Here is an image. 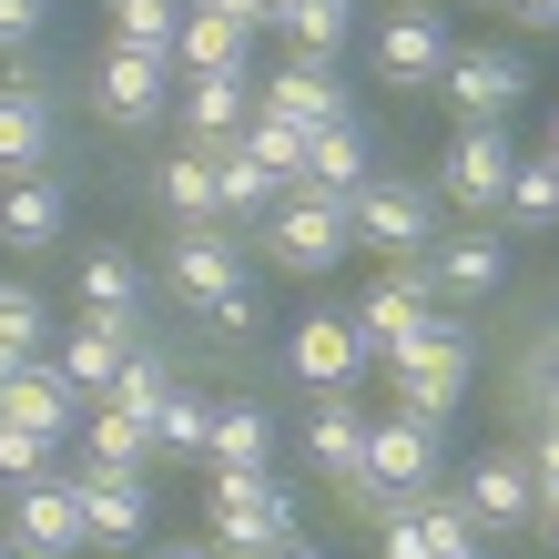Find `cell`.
I'll return each instance as SVG.
<instances>
[{
  "label": "cell",
  "mask_w": 559,
  "mask_h": 559,
  "mask_svg": "<svg viewBox=\"0 0 559 559\" xmlns=\"http://www.w3.org/2000/svg\"><path fill=\"white\" fill-rule=\"evenodd\" d=\"M427 478H438V427L427 417H367V457H356V478H346V499L367 509V519H397L427 499Z\"/></svg>",
  "instance_id": "obj_1"
},
{
  "label": "cell",
  "mask_w": 559,
  "mask_h": 559,
  "mask_svg": "<svg viewBox=\"0 0 559 559\" xmlns=\"http://www.w3.org/2000/svg\"><path fill=\"white\" fill-rule=\"evenodd\" d=\"M204 530H214L224 559H265V549L295 539V488H285L275 468H214V488H204Z\"/></svg>",
  "instance_id": "obj_2"
},
{
  "label": "cell",
  "mask_w": 559,
  "mask_h": 559,
  "mask_svg": "<svg viewBox=\"0 0 559 559\" xmlns=\"http://www.w3.org/2000/svg\"><path fill=\"white\" fill-rule=\"evenodd\" d=\"M265 254L285 275H336L346 254H356V214L336 204V193H306V183H285V204L265 214Z\"/></svg>",
  "instance_id": "obj_3"
},
{
  "label": "cell",
  "mask_w": 559,
  "mask_h": 559,
  "mask_svg": "<svg viewBox=\"0 0 559 559\" xmlns=\"http://www.w3.org/2000/svg\"><path fill=\"white\" fill-rule=\"evenodd\" d=\"M386 377H397V407L407 417H427V427H438L457 397H468V377H478V346H468V325H427V336L407 346V356H386Z\"/></svg>",
  "instance_id": "obj_4"
},
{
  "label": "cell",
  "mask_w": 559,
  "mask_h": 559,
  "mask_svg": "<svg viewBox=\"0 0 559 559\" xmlns=\"http://www.w3.org/2000/svg\"><path fill=\"white\" fill-rule=\"evenodd\" d=\"M346 214H356V245H377V254H427L438 245V183H407V174H367L346 193Z\"/></svg>",
  "instance_id": "obj_5"
},
{
  "label": "cell",
  "mask_w": 559,
  "mask_h": 559,
  "mask_svg": "<svg viewBox=\"0 0 559 559\" xmlns=\"http://www.w3.org/2000/svg\"><path fill=\"white\" fill-rule=\"evenodd\" d=\"M509 174H519V143H509V122H457V143L438 153V193H448V204H468L478 224L509 204Z\"/></svg>",
  "instance_id": "obj_6"
},
{
  "label": "cell",
  "mask_w": 559,
  "mask_h": 559,
  "mask_svg": "<svg viewBox=\"0 0 559 559\" xmlns=\"http://www.w3.org/2000/svg\"><path fill=\"white\" fill-rule=\"evenodd\" d=\"M427 325H438V285H427V265L407 254L397 275L367 285V306H356V336H367V356H407Z\"/></svg>",
  "instance_id": "obj_7"
},
{
  "label": "cell",
  "mask_w": 559,
  "mask_h": 559,
  "mask_svg": "<svg viewBox=\"0 0 559 559\" xmlns=\"http://www.w3.org/2000/svg\"><path fill=\"white\" fill-rule=\"evenodd\" d=\"M72 549H92L82 539V488L72 478H31V488H11V559H72Z\"/></svg>",
  "instance_id": "obj_8"
},
{
  "label": "cell",
  "mask_w": 559,
  "mask_h": 559,
  "mask_svg": "<svg viewBox=\"0 0 559 559\" xmlns=\"http://www.w3.org/2000/svg\"><path fill=\"white\" fill-rule=\"evenodd\" d=\"M448 21L427 11V0H397V11L377 21V72L397 82V92H438V72H448Z\"/></svg>",
  "instance_id": "obj_9"
},
{
  "label": "cell",
  "mask_w": 559,
  "mask_h": 559,
  "mask_svg": "<svg viewBox=\"0 0 559 559\" xmlns=\"http://www.w3.org/2000/svg\"><path fill=\"white\" fill-rule=\"evenodd\" d=\"M72 488H82V539L92 549H143V530H153V499H143V468H72Z\"/></svg>",
  "instance_id": "obj_10"
},
{
  "label": "cell",
  "mask_w": 559,
  "mask_h": 559,
  "mask_svg": "<svg viewBox=\"0 0 559 559\" xmlns=\"http://www.w3.org/2000/svg\"><path fill=\"white\" fill-rule=\"evenodd\" d=\"M254 112H285L306 133H325V122H346V82H336L325 51H295L285 72H254Z\"/></svg>",
  "instance_id": "obj_11"
},
{
  "label": "cell",
  "mask_w": 559,
  "mask_h": 559,
  "mask_svg": "<svg viewBox=\"0 0 559 559\" xmlns=\"http://www.w3.org/2000/svg\"><path fill=\"white\" fill-rule=\"evenodd\" d=\"M438 92H448L468 122H509V112H519V92H530V61H519V51H448Z\"/></svg>",
  "instance_id": "obj_12"
},
{
  "label": "cell",
  "mask_w": 559,
  "mask_h": 559,
  "mask_svg": "<svg viewBox=\"0 0 559 559\" xmlns=\"http://www.w3.org/2000/svg\"><path fill=\"white\" fill-rule=\"evenodd\" d=\"M417 265H427V285H438L448 306H478V295H499V285H509V245L488 235V224H468V235H438Z\"/></svg>",
  "instance_id": "obj_13"
},
{
  "label": "cell",
  "mask_w": 559,
  "mask_h": 559,
  "mask_svg": "<svg viewBox=\"0 0 559 559\" xmlns=\"http://www.w3.org/2000/svg\"><path fill=\"white\" fill-rule=\"evenodd\" d=\"M285 367L316 386V397H336V386H356V367H367V336H356V316H306L285 336Z\"/></svg>",
  "instance_id": "obj_14"
},
{
  "label": "cell",
  "mask_w": 559,
  "mask_h": 559,
  "mask_svg": "<svg viewBox=\"0 0 559 559\" xmlns=\"http://www.w3.org/2000/svg\"><path fill=\"white\" fill-rule=\"evenodd\" d=\"M0 417H11V427H41V438H72V427L92 417V397H82L61 367H41V356H31L21 377H0Z\"/></svg>",
  "instance_id": "obj_15"
},
{
  "label": "cell",
  "mask_w": 559,
  "mask_h": 559,
  "mask_svg": "<svg viewBox=\"0 0 559 559\" xmlns=\"http://www.w3.org/2000/svg\"><path fill=\"white\" fill-rule=\"evenodd\" d=\"M163 285H174L183 306H224V295H245V245H224L214 224H193L174 245V265H163Z\"/></svg>",
  "instance_id": "obj_16"
},
{
  "label": "cell",
  "mask_w": 559,
  "mask_h": 559,
  "mask_svg": "<svg viewBox=\"0 0 559 559\" xmlns=\"http://www.w3.org/2000/svg\"><path fill=\"white\" fill-rule=\"evenodd\" d=\"M163 82H174V61H163V51L112 41V51H103V72H92V103H103L112 122H153V112H163Z\"/></svg>",
  "instance_id": "obj_17"
},
{
  "label": "cell",
  "mask_w": 559,
  "mask_h": 559,
  "mask_svg": "<svg viewBox=\"0 0 559 559\" xmlns=\"http://www.w3.org/2000/svg\"><path fill=\"white\" fill-rule=\"evenodd\" d=\"M133 325H143V316H82V325H72V336H61V356H51V367H61V377H72V386H82V397H103V386L122 377V356H133V346H143V336H133Z\"/></svg>",
  "instance_id": "obj_18"
},
{
  "label": "cell",
  "mask_w": 559,
  "mask_h": 559,
  "mask_svg": "<svg viewBox=\"0 0 559 559\" xmlns=\"http://www.w3.org/2000/svg\"><path fill=\"white\" fill-rule=\"evenodd\" d=\"M457 509H468L478 530H519V519H539V478H530V457H478L468 488H457Z\"/></svg>",
  "instance_id": "obj_19"
},
{
  "label": "cell",
  "mask_w": 559,
  "mask_h": 559,
  "mask_svg": "<svg viewBox=\"0 0 559 559\" xmlns=\"http://www.w3.org/2000/svg\"><path fill=\"white\" fill-rule=\"evenodd\" d=\"M254 122V72H183V133L193 143H235Z\"/></svg>",
  "instance_id": "obj_20"
},
{
  "label": "cell",
  "mask_w": 559,
  "mask_h": 559,
  "mask_svg": "<svg viewBox=\"0 0 559 559\" xmlns=\"http://www.w3.org/2000/svg\"><path fill=\"white\" fill-rule=\"evenodd\" d=\"M41 163H51V92L11 82V92H0V183L41 174Z\"/></svg>",
  "instance_id": "obj_21"
},
{
  "label": "cell",
  "mask_w": 559,
  "mask_h": 559,
  "mask_svg": "<svg viewBox=\"0 0 559 559\" xmlns=\"http://www.w3.org/2000/svg\"><path fill=\"white\" fill-rule=\"evenodd\" d=\"M61 224H72V204H61V183H51V174H21V183H0V245L41 254V245H61Z\"/></svg>",
  "instance_id": "obj_22"
},
{
  "label": "cell",
  "mask_w": 559,
  "mask_h": 559,
  "mask_svg": "<svg viewBox=\"0 0 559 559\" xmlns=\"http://www.w3.org/2000/svg\"><path fill=\"white\" fill-rule=\"evenodd\" d=\"M306 457H316L336 488L356 478V457H367V407H356L346 386H336V397H316V417H306Z\"/></svg>",
  "instance_id": "obj_23"
},
{
  "label": "cell",
  "mask_w": 559,
  "mask_h": 559,
  "mask_svg": "<svg viewBox=\"0 0 559 559\" xmlns=\"http://www.w3.org/2000/svg\"><path fill=\"white\" fill-rule=\"evenodd\" d=\"M367 174H377V163H367V133H356V122H325V133H306V174H295L306 193H336V204H346Z\"/></svg>",
  "instance_id": "obj_24"
},
{
  "label": "cell",
  "mask_w": 559,
  "mask_h": 559,
  "mask_svg": "<svg viewBox=\"0 0 559 559\" xmlns=\"http://www.w3.org/2000/svg\"><path fill=\"white\" fill-rule=\"evenodd\" d=\"M254 31L224 21V11H183V41H174V72H254Z\"/></svg>",
  "instance_id": "obj_25"
},
{
  "label": "cell",
  "mask_w": 559,
  "mask_h": 559,
  "mask_svg": "<svg viewBox=\"0 0 559 559\" xmlns=\"http://www.w3.org/2000/svg\"><path fill=\"white\" fill-rule=\"evenodd\" d=\"M204 457H214V468H265V457H275V417L254 407V397H235V407L214 397V427H204Z\"/></svg>",
  "instance_id": "obj_26"
},
{
  "label": "cell",
  "mask_w": 559,
  "mask_h": 559,
  "mask_svg": "<svg viewBox=\"0 0 559 559\" xmlns=\"http://www.w3.org/2000/svg\"><path fill=\"white\" fill-rule=\"evenodd\" d=\"M82 316H143V265L122 245H92L82 254Z\"/></svg>",
  "instance_id": "obj_27"
},
{
  "label": "cell",
  "mask_w": 559,
  "mask_h": 559,
  "mask_svg": "<svg viewBox=\"0 0 559 559\" xmlns=\"http://www.w3.org/2000/svg\"><path fill=\"white\" fill-rule=\"evenodd\" d=\"M153 193H163V204H174L183 224H214V214H224V204H214V143H183V153H163Z\"/></svg>",
  "instance_id": "obj_28"
},
{
  "label": "cell",
  "mask_w": 559,
  "mask_h": 559,
  "mask_svg": "<svg viewBox=\"0 0 559 559\" xmlns=\"http://www.w3.org/2000/svg\"><path fill=\"white\" fill-rule=\"evenodd\" d=\"M214 204H224V214H254V224H265V214L285 204V174H265V163H254V153L235 143V153H214Z\"/></svg>",
  "instance_id": "obj_29"
},
{
  "label": "cell",
  "mask_w": 559,
  "mask_h": 559,
  "mask_svg": "<svg viewBox=\"0 0 559 559\" xmlns=\"http://www.w3.org/2000/svg\"><path fill=\"white\" fill-rule=\"evenodd\" d=\"M82 457H92V468H143V457H153V427L133 407H92L82 417Z\"/></svg>",
  "instance_id": "obj_30"
},
{
  "label": "cell",
  "mask_w": 559,
  "mask_h": 559,
  "mask_svg": "<svg viewBox=\"0 0 559 559\" xmlns=\"http://www.w3.org/2000/svg\"><path fill=\"white\" fill-rule=\"evenodd\" d=\"M183 11H193V0H112V41H133V51H163V61H174Z\"/></svg>",
  "instance_id": "obj_31"
},
{
  "label": "cell",
  "mask_w": 559,
  "mask_h": 559,
  "mask_svg": "<svg viewBox=\"0 0 559 559\" xmlns=\"http://www.w3.org/2000/svg\"><path fill=\"white\" fill-rule=\"evenodd\" d=\"M417 539H427V559H488L478 519L457 509V499H438V488H427V499H417Z\"/></svg>",
  "instance_id": "obj_32"
},
{
  "label": "cell",
  "mask_w": 559,
  "mask_h": 559,
  "mask_svg": "<svg viewBox=\"0 0 559 559\" xmlns=\"http://www.w3.org/2000/svg\"><path fill=\"white\" fill-rule=\"evenodd\" d=\"M204 427H214V397H193V386H163V407H153V448L204 457Z\"/></svg>",
  "instance_id": "obj_33"
},
{
  "label": "cell",
  "mask_w": 559,
  "mask_h": 559,
  "mask_svg": "<svg viewBox=\"0 0 559 559\" xmlns=\"http://www.w3.org/2000/svg\"><path fill=\"white\" fill-rule=\"evenodd\" d=\"M509 224H530V235H539V224H559V153L549 163H530V153H519V174H509V204H499Z\"/></svg>",
  "instance_id": "obj_34"
},
{
  "label": "cell",
  "mask_w": 559,
  "mask_h": 559,
  "mask_svg": "<svg viewBox=\"0 0 559 559\" xmlns=\"http://www.w3.org/2000/svg\"><path fill=\"white\" fill-rule=\"evenodd\" d=\"M235 143H245L254 163H265V174H285V183L306 174V122H285V112H254V122H245Z\"/></svg>",
  "instance_id": "obj_35"
},
{
  "label": "cell",
  "mask_w": 559,
  "mask_h": 559,
  "mask_svg": "<svg viewBox=\"0 0 559 559\" xmlns=\"http://www.w3.org/2000/svg\"><path fill=\"white\" fill-rule=\"evenodd\" d=\"M163 386H174V377H163V356H143V346H133V356H122V377H112V386H103V397H92V407H133V417L153 427Z\"/></svg>",
  "instance_id": "obj_36"
},
{
  "label": "cell",
  "mask_w": 559,
  "mask_h": 559,
  "mask_svg": "<svg viewBox=\"0 0 559 559\" xmlns=\"http://www.w3.org/2000/svg\"><path fill=\"white\" fill-rule=\"evenodd\" d=\"M51 448H61V438H41V427H11V417H0V488H31V478L51 468Z\"/></svg>",
  "instance_id": "obj_37"
},
{
  "label": "cell",
  "mask_w": 559,
  "mask_h": 559,
  "mask_svg": "<svg viewBox=\"0 0 559 559\" xmlns=\"http://www.w3.org/2000/svg\"><path fill=\"white\" fill-rule=\"evenodd\" d=\"M295 41H306V51H325V61H336V41H346V31H356V0H295Z\"/></svg>",
  "instance_id": "obj_38"
},
{
  "label": "cell",
  "mask_w": 559,
  "mask_h": 559,
  "mask_svg": "<svg viewBox=\"0 0 559 559\" xmlns=\"http://www.w3.org/2000/svg\"><path fill=\"white\" fill-rule=\"evenodd\" d=\"M0 336L41 346V295H31V285H0Z\"/></svg>",
  "instance_id": "obj_39"
},
{
  "label": "cell",
  "mask_w": 559,
  "mask_h": 559,
  "mask_svg": "<svg viewBox=\"0 0 559 559\" xmlns=\"http://www.w3.org/2000/svg\"><path fill=\"white\" fill-rule=\"evenodd\" d=\"M41 21H51V0H0V51H31Z\"/></svg>",
  "instance_id": "obj_40"
},
{
  "label": "cell",
  "mask_w": 559,
  "mask_h": 559,
  "mask_svg": "<svg viewBox=\"0 0 559 559\" xmlns=\"http://www.w3.org/2000/svg\"><path fill=\"white\" fill-rule=\"evenodd\" d=\"M377 549H386V559H427V539H417V509H397V519H377Z\"/></svg>",
  "instance_id": "obj_41"
},
{
  "label": "cell",
  "mask_w": 559,
  "mask_h": 559,
  "mask_svg": "<svg viewBox=\"0 0 559 559\" xmlns=\"http://www.w3.org/2000/svg\"><path fill=\"white\" fill-rule=\"evenodd\" d=\"M530 386H559V325L539 336V356H530V377H519V397H530Z\"/></svg>",
  "instance_id": "obj_42"
},
{
  "label": "cell",
  "mask_w": 559,
  "mask_h": 559,
  "mask_svg": "<svg viewBox=\"0 0 559 559\" xmlns=\"http://www.w3.org/2000/svg\"><path fill=\"white\" fill-rule=\"evenodd\" d=\"M509 11L530 21V31H559V0H509Z\"/></svg>",
  "instance_id": "obj_43"
},
{
  "label": "cell",
  "mask_w": 559,
  "mask_h": 559,
  "mask_svg": "<svg viewBox=\"0 0 559 559\" xmlns=\"http://www.w3.org/2000/svg\"><path fill=\"white\" fill-rule=\"evenodd\" d=\"M31 356H41V346H21V336H0V377H21Z\"/></svg>",
  "instance_id": "obj_44"
},
{
  "label": "cell",
  "mask_w": 559,
  "mask_h": 559,
  "mask_svg": "<svg viewBox=\"0 0 559 559\" xmlns=\"http://www.w3.org/2000/svg\"><path fill=\"white\" fill-rule=\"evenodd\" d=\"M193 11H224V21H245V31H254V0H193Z\"/></svg>",
  "instance_id": "obj_45"
},
{
  "label": "cell",
  "mask_w": 559,
  "mask_h": 559,
  "mask_svg": "<svg viewBox=\"0 0 559 559\" xmlns=\"http://www.w3.org/2000/svg\"><path fill=\"white\" fill-rule=\"evenodd\" d=\"M539 519H549V539H559V478H539Z\"/></svg>",
  "instance_id": "obj_46"
},
{
  "label": "cell",
  "mask_w": 559,
  "mask_h": 559,
  "mask_svg": "<svg viewBox=\"0 0 559 559\" xmlns=\"http://www.w3.org/2000/svg\"><path fill=\"white\" fill-rule=\"evenodd\" d=\"M265 559H325V549H316L306 530H295V539H285V549H265Z\"/></svg>",
  "instance_id": "obj_47"
},
{
  "label": "cell",
  "mask_w": 559,
  "mask_h": 559,
  "mask_svg": "<svg viewBox=\"0 0 559 559\" xmlns=\"http://www.w3.org/2000/svg\"><path fill=\"white\" fill-rule=\"evenodd\" d=\"M163 559H224V549H214V539H204V549H193V539H174V549H163Z\"/></svg>",
  "instance_id": "obj_48"
},
{
  "label": "cell",
  "mask_w": 559,
  "mask_h": 559,
  "mask_svg": "<svg viewBox=\"0 0 559 559\" xmlns=\"http://www.w3.org/2000/svg\"><path fill=\"white\" fill-rule=\"evenodd\" d=\"M549 153H559V112H549Z\"/></svg>",
  "instance_id": "obj_49"
}]
</instances>
